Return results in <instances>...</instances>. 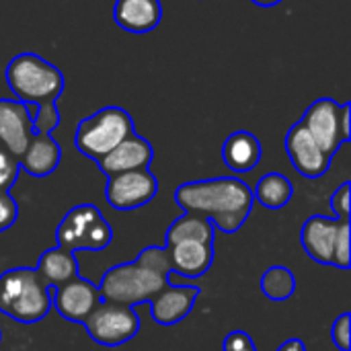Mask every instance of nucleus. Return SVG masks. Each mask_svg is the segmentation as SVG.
Returning a JSON list of instances; mask_svg holds the SVG:
<instances>
[{
  "mask_svg": "<svg viewBox=\"0 0 351 351\" xmlns=\"http://www.w3.org/2000/svg\"><path fill=\"white\" fill-rule=\"evenodd\" d=\"M175 202L185 214L204 216L214 228L232 234L251 214L253 189L237 177H214L179 185Z\"/></svg>",
  "mask_w": 351,
  "mask_h": 351,
  "instance_id": "nucleus-1",
  "label": "nucleus"
},
{
  "mask_svg": "<svg viewBox=\"0 0 351 351\" xmlns=\"http://www.w3.org/2000/svg\"><path fill=\"white\" fill-rule=\"evenodd\" d=\"M171 263L165 247H146L134 261L111 267L99 288L103 302L138 306L169 284Z\"/></svg>",
  "mask_w": 351,
  "mask_h": 351,
  "instance_id": "nucleus-2",
  "label": "nucleus"
},
{
  "mask_svg": "<svg viewBox=\"0 0 351 351\" xmlns=\"http://www.w3.org/2000/svg\"><path fill=\"white\" fill-rule=\"evenodd\" d=\"M49 290L35 269H10L0 276V313L16 323H39L51 311Z\"/></svg>",
  "mask_w": 351,
  "mask_h": 351,
  "instance_id": "nucleus-3",
  "label": "nucleus"
},
{
  "mask_svg": "<svg viewBox=\"0 0 351 351\" xmlns=\"http://www.w3.org/2000/svg\"><path fill=\"white\" fill-rule=\"evenodd\" d=\"M6 84L25 105L58 101L64 90V74L37 53H19L6 66Z\"/></svg>",
  "mask_w": 351,
  "mask_h": 351,
  "instance_id": "nucleus-4",
  "label": "nucleus"
},
{
  "mask_svg": "<svg viewBox=\"0 0 351 351\" xmlns=\"http://www.w3.org/2000/svg\"><path fill=\"white\" fill-rule=\"evenodd\" d=\"M132 134L134 121L125 109L103 107L78 123L74 144L84 156L99 160Z\"/></svg>",
  "mask_w": 351,
  "mask_h": 351,
  "instance_id": "nucleus-5",
  "label": "nucleus"
},
{
  "mask_svg": "<svg viewBox=\"0 0 351 351\" xmlns=\"http://www.w3.org/2000/svg\"><path fill=\"white\" fill-rule=\"evenodd\" d=\"M58 247L66 251H103L113 241V230L97 206L72 208L56 230Z\"/></svg>",
  "mask_w": 351,
  "mask_h": 351,
  "instance_id": "nucleus-6",
  "label": "nucleus"
},
{
  "mask_svg": "<svg viewBox=\"0 0 351 351\" xmlns=\"http://www.w3.org/2000/svg\"><path fill=\"white\" fill-rule=\"evenodd\" d=\"M84 329L93 341L107 348H117L132 341L140 331V319L132 306L99 302L84 319Z\"/></svg>",
  "mask_w": 351,
  "mask_h": 351,
  "instance_id": "nucleus-7",
  "label": "nucleus"
},
{
  "mask_svg": "<svg viewBox=\"0 0 351 351\" xmlns=\"http://www.w3.org/2000/svg\"><path fill=\"white\" fill-rule=\"evenodd\" d=\"M158 193V179L148 169L128 171L109 177L107 202L111 208L128 212L146 206Z\"/></svg>",
  "mask_w": 351,
  "mask_h": 351,
  "instance_id": "nucleus-8",
  "label": "nucleus"
},
{
  "mask_svg": "<svg viewBox=\"0 0 351 351\" xmlns=\"http://www.w3.org/2000/svg\"><path fill=\"white\" fill-rule=\"evenodd\" d=\"M300 121L315 138V142L323 148V152L331 158L341 148V144H346L341 136V105L333 99L315 101Z\"/></svg>",
  "mask_w": 351,
  "mask_h": 351,
  "instance_id": "nucleus-9",
  "label": "nucleus"
},
{
  "mask_svg": "<svg viewBox=\"0 0 351 351\" xmlns=\"http://www.w3.org/2000/svg\"><path fill=\"white\" fill-rule=\"evenodd\" d=\"M51 294V306H56L58 315L70 323H84V319L95 311V306L101 302L99 288L84 278H74L68 284H62Z\"/></svg>",
  "mask_w": 351,
  "mask_h": 351,
  "instance_id": "nucleus-10",
  "label": "nucleus"
},
{
  "mask_svg": "<svg viewBox=\"0 0 351 351\" xmlns=\"http://www.w3.org/2000/svg\"><path fill=\"white\" fill-rule=\"evenodd\" d=\"M286 152L294 165V169L308 179H319L329 171L331 156L323 152V148L315 142L302 121L294 123L286 136Z\"/></svg>",
  "mask_w": 351,
  "mask_h": 351,
  "instance_id": "nucleus-11",
  "label": "nucleus"
},
{
  "mask_svg": "<svg viewBox=\"0 0 351 351\" xmlns=\"http://www.w3.org/2000/svg\"><path fill=\"white\" fill-rule=\"evenodd\" d=\"M33 138L29 105L12 99H0V146L21 158Z\"/></svg>",
  "mask_w": 351,
  "mask_h": 351,
  "instance_id": "nucleus-12",
  "label": "nucleus"
},
{
  "mask_svg": "<svg viewBox=\"0 0 351 351\" xmlns=\"http://www.w3.org/2000/svg\"><path fill=\"white\" fill-rule=\"evenodd\" d=\"M199 296V288L195 286H165L158 294H154L150 304V315L158 325L171 327L181 323L195 306Z\"/></svg>",
  "mask_w": 351,
  "mask_h": 351,
  "instance_id": "nucleus-13",
  "label": "nucleus"
},
{
  "mask_svg": "<svg viewBox=\"0 0 351 351\" xmlns=\"http://www.w3.org/2000/svg\"><path fill=\"white\" fill-rule=\"evenodd\" d=\"M150 160H152L150 142L138 134H132L123 142H119L111 152H107L103 158H99L97 165L103 175L113 177V175L128 173V171L148 169Z\"/></svg>",
  "mask_w": 351,
  "mask_h": 351,
  "instance_id": "nucleus-14",
  "label": "nucleus"
},
{
  "mask_svg": "<svg viewBox=\"0 0 351 351\" xmlns=\"http://www.w3.org/2000/svg\"><path fill=\"white\" fill-rule=\"evenodd\" d=\"M341 220L327 216H311L300 232V243L308 257L323 265H333V251L337 243Z\"/></svg>",
  "mask_w": 351,
  "mask_h": 351,
  "instance_id": "nucleus-15",
  "label": "nucleus"
},
{
  "mask_svg": "<svg viewBox=\"0 0 351 351\" xmlns=\"http://www.w3.org/2000/svg\"><path fill=\"white\" fill-rule=\"evenodd\" d=\"M171 271L185 278H199L210 271L214 263V247L202 241H179L165 245Z\"/></svg>",
  "mask_w": 351,
  "mask_h": 351,
  "instance_id": "nucleus-16",
  "label": "nucleus"
},
{
  "mask_svg": "<svg viewBox=\"0 0 351 351\" xmlns=\"http://www.w3.org/2000/svg\"><path fill=\"white\" fill-rule=\"evenodd\" d=\"M115 23L130 33L154 31L162 19L160 0H117L113 6Z\"/></svg>",
  "mask_w": 351,
  "mask_h": 351,
  "instance_id": "nucleus-17",
  "label": "nucleus"
},
{
  "mask_svg": "<svg viewBox=\"0 0 351 351\" xmlns=\"http://www.w3.org/2000/svg\"><path fill=\"white\" fill-rule=\"evenodd\" d=\"M62 160V148L49 134H33L29 140L19 165L31 177H47L51 175Z\"/></svg>",
  "mask_w": 351,
  "mask_h": 351,
  "instance_id": "nucleus-18",
  "label": "nucleus"
},
{
  "mask_svg": "<svg viewBox=\"0 0 351 351\" xmlns=\"http://www.w3.org/2000/svg\"><path fill=\"white\" fill-rule=\"evenodd\" d=\"M222 158L234 173H249L261 160V144L251 132H234L222 146Z\"/></svg>",
  "mask_w": 351,
  "mask_h": 351,
  "instance_id": "nucleus-19",
  "label": "nucleus"
},
{
  "mask_svg": "<svg viewBox=\"0 0 351 351\" xmlns=\"http://www.w3.org/2000/svg\"><path fill=\"white\" fill-rule=\"evenodd\" d=\"M35 271L41 276V280L49 288H58V286L68 284L74 278H78V261H76L72 251H66L62 247H53V249H47L39 257Z\"/></svg>",
  "mask_w": 351,
  "mask_h": 351,
  "instance_id": "nucleus-20",
  "label": "nucleus"
},
{
  "mask_svg": "<svg viewBox=\"0 0 351 351\" xmlns=\"http://www.w3.org/2000/svg\"><path fill=\"white\" fill-rule=\"evenodd\" d=\"M292 195H294L292 181L282 173L263 175L253 189V197L267 210H280L288 206Z\"/></svg>",
  "mask_w": 351,
  "mask_h": 351,
  "instance_id": "nucleus-21",
  "label": "nucleus"
},
{
  "mask_svg": "<svg viewBox=\"0 0 351 351\" xmlns=\"http://www.w3.org/2000/svg\"><path fill=\"white\" fill-rule=\"evenodd\" d=\"M179 241H202L214 245V226L208 218L197 214H183L167 230V245Z\"/></svg>",
  "mask_w": 351,
  "mask_h": 351,
  "instance_id": "nucleus-22",
  "label": "nucleus"
},
{
  "mask_svg": "<svg viewBox=\"0 0 351 351\" xmlns=\"http://www.w3.org/2000/svg\"><path fill=\"white\" fill-rule=\"evenodd\" d=\"M296 290V278L294 274L284 265H274L261 276V292L269 300H288Z\"/></svg>",
  "mask_w": 351,
  "mask_h": 351,
  "instance_id": "nucleus-23",
  "label": "nucleus"
},
{
  "mask_svg": "<svg viewBox=\"0 0 351 351\" xmlns=\"http://www.w3.org/2000/svg\"><path fill=\"white\" fill-rule=\"evenodd\" d=\"M37 113L31 115L33 121V134H49L51 130H56L60 125V111L56 101L51 103H43V105H35Z\"/></svg>",
  "mask_w": 351,
  "mask_h": 351,
  "instance_id": "nucleus-24",
  "label": "nucleus"
},
{
  "mask_svg": "<svg viewBox=\"0 0 351 351\" xmlns=\"http://www.w3.org/2000/svg\"><path fill=\"white\" fill-rule=\"evenodd\" d=\"M350 220H341L339 226V234H337V243H335V251H333V265L339 269H348L351 263V247H350Z\"/></svg>",
  "mask_w": 351,
  "mask_h": 351,
  "instance_id": "nucleus-25",
  "label": "nucleus"
},
{
  "mask_svg": "<svg viewBox=\"0 0 351 351\" xmlns=\"http://www.w3.org/2000/svg\"><path fill=\"white\" fill-rule=\"evenodd\" d=\"M19 171H21L19 158L12 156L6 148L0 146V189L8 191L16 183Z\"/></svg>",
  "mask_w": 351,
  "mask_h": 351,
  "instance_id": "nucleus-26",
  "label": "nucleus"
},
{
  "mask_svg": "<svg viewBox=\"0 0 351 351\" xmlns=\"http://www.w3.org/2000/svg\"><path fill=\"white\" fill-rule=\"evenodd\" d=\"M331 339L339 351H351V315L343 313L331 327Z\"/></svg>",
  "mask_w": 351,
  "mask_h": 351,
  "instance_id": "nucleus-27",
  "label": "nucleus"
},
{
  "mask_svg": "<svg viewBox=\"0 0 351 351\" xmlns=\"http://www.w3.org/2000/svg\"><path fill=\"white\" fill-rule=\"evenodd\" d=\"M351 185L350 181H346L333 195H331V210L335 214V218L339 220H350V210H351V199H350Z\"/></svg>",
  "mask_w": 351,
  "mask_h": 351,
  "instance_id": "nucleus-28",
  "label": "nucleus"
},
{
  "mask_svg": "<svg viewBox=\"0 0 351 351\" xmlns=\"http://www.w3.org/2000/svg\"><path fill=\"white\" fill-rule=\"evenodd\" d=\"M19 216V208H16V202L12 199V195L4 189H0V232L10 228L14 224Z\"/></svg>",
  "mask_w": 351,
  "mask_h": 351,
  "instance_id": "nucleus-29",
  "label": "nucleus"
},
{
  "mask_svg": "<svg viewBox=\"0 0 351 351\" xmlns=\"http://www.w3.org/2000/svg\"><path fill=\"white\" fill-rule=\"evenodd\" d=\"M224 351H257L255 341L245 331H230L224 339Z\"/></svg>",
  "mask_w": 351,
  "mask_h": 351,
  "instance_id": "nucleus-30",
  "label": "nucleus"
},
{
  "mask_svg": "<svg viewBox=\"0 0 351 351\" xmlns=\"http://www.w3.org/2000/svg\"><path fill=\"white\" fill-rule=\"evenodd\" d=\"M350 117H351V105L350 103H346V105H341V136H343V142H350V138H351Z\"/></svg>",
  "mask_w": 351,
  "mask_h": 351,
  "instance_id": "nucleus-31",
  "label": "nucleus"
},
{
  "mask_svg": "<svg viewBox=\"0 0 351 351\" xmlns=\"http://www.w3.org/2000/svg\"><path fill=\"white\" fill-rule=\"evenodd\" d=\"M276 351H306V346L300 339H288V341H284Z\"/></svg>",
  "mask_w": 351,
  "mask_h": 351,
  "instance_id": "nucleus-32",
  "label": "nucleus"
},
{
  "mask_svg": "<svg viewBox=\"0 0 351 351\" xmlns=\"http://www.w3.org/2000/svg\"><path fill=\"white\" fill-rule=\"evenodd\" d=\"M251 2H255L257 6H265V8H267V6H276V4H280L282 0H251Z\"/></svg>",
  "mask_w": 351,
  "mask_h": 351,
  "instance_id": "nucleus-33",
  "label": "nucleus"
}]
</instances>
